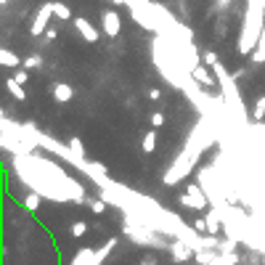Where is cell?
<instances>
[{
    "label": "cell",
    "mask_w": 265,
    "mask_h": 265,
    "mask_svg": "<svg viewBox=\"0 0 265 265\" xmlns=\"http://www.w3.org/2000/svg\"><path fill=\"white\" fill-rule=\"evenodd\" d=\"M262 114H265V96H260L257 104H255V109H252V117L255 119H262Z\"/></svg>",
    "instance_id": "cell-12"
},
{
    "label": "cell",
    "mask_w": 265,
    "mask_h": 265,
    "mask_svg": "<svg viewBox=\"0 0 265 265\" xmlns=\"http://www.w3.org/2000/svg\"><path fill=\"white\" fill-rule=\"evenodd\" d=\"M173 255H175V260H189L191 257V252L186 247H173Z\"/></svg>",
    "instance_id": "cell-13"
},
{
    "label": "cell",
    "mask_w": 265,
    "mask_h": 265,
    "mask_svg": "<svg viewBox=\"0 0 265 265\" xmlns=\"http://www.w3.org/2000/svg\"><path fill=\"white\" fill-rule=\"evenodd\" d=\"M13 80H16V83H27V80H29V74H27L24 69H19V72H16V77H13Z\"/></svg>",
    "instance_id": "cell-17"
},
{
    "label": "cell",
    "mask_w": 265,
    "mask_h": 265,
    "mask_svg": "<svg viewBox=\"0 0 265 265\" xmlns=\"http://www.w3.org/2000/svg\"><path fill=\"white\" fill-rule=\"evenodd\" d=\"M141 146H144V151H146V154H151L154 149H157V133H146Z\"/></svg>",
    "instance_id": "cell-7"
},
{
    "label": "cell",
    "mask_w": 265,
    "mask_h": 265,
    "mask_svg": "<svg viewBox=\"0 0 265 265\" xmlns=\"http://www.w3.org/2000/svg\"><path fill=\"white\" fill-rule=\"evenodd\" d=\"M24 207H27V210H37V207H40V196H37V194H27V196H24Z\"/></svg>",
    "instance_id": "cell-10"
},
{
    "label": "cell",
    "mask_w": 265,
    "mask_h": 265,
    "mask_svg": "<svg viewBox=\"0 0 265 265\" xmlns=\"http://www.w3.org/2000/svg\"><path fill=\"white\" fill-rule=\"evenodd\" d=\"M40 64V58L37 56H29V58H24V67H29V69H35Z\"/></svg>",
    "instance_id": "cell-15"
},
{
    "label": "cell",
    "mask_w": 265,
    "mask_h": 265,
    "mask_svg": "<svg viewBox=\"0 0 265 265\" xmlns=\"http://www.w3.org/2000/svg\"><path fill=\"white\" fill-rule=\"evenodd\" d=\"M72 96H74V88H72V85H67V83H56V85H53V98H56L58 104L72 101Z\"/></svg>",
    "instance_id": "cell-4"
},
{
    "label": "cell",
    "mask_w": 265,
    "mask_h": 265,
    "mask_svg": "<svg viewBox=\"0 0 265 265\" xmlns=\"http://www.w3.org/2000/svg\"><path fill=\"white\" fill-rule=\"evenodd\" d=\"M194 80H196V83H205V85H212V83H215L205 67H196V69H194Z\"/></svg>",
    "instance_id": "cell-6"
},
{
    "label": "cell",
    "mask_w": 265,
    "mask_h": 265,
    "mask_svg": "<svg viewBox=\"0 0 265 265\" xmlns=\"http://www.w3.org/2000/svg\"><path fill=\"white\" fill-rule=\"evenodd\" d=\"M53 16L56 19H61V22H69L72 19V11H69V6H64V3H58V0H53Z\"/></svg>",
    "instance_id": "cell-5"
},
{
    "label": "cell",
    "mask_w": 265,
    "mask_h": 265,
    "mask_svg": "<svg viewBox=\"0 0 265 265\" xmlns=\"http://www.w3.org/2000/svg\"><path fill=\"white\" fill-rule=\"evenodd\" d=\"M74 29L80 32V37L85 43H98V32H96V27H93L85 16H74Z\"/></svg>",
    "instance_id": "cell-2"
},
{
    "label": "cell",
    "mask_w": 265,
    "mask_h": 265,
    "mask_svg": "<svg viewBox=\"0 0 265 265\" xmlns=\"http://www.w3.org/2000/svg\"><path fill=\"white\" fill-rule=\"evenodd\" d=\"M101 24H104V32L109 37H117L119 35V29H122V19H119V13L114 8H106L101 13Z\"/></svg>",
    "instance_id": "cell-1"
},
{
    "label": "cell",
    "mask_w": 265,
    "mask_h": 265,
    "mask_svg": "<svg viewBox=\"0 0 265 265\" xmlns=\"http://www.w3.org/2000/svg\"><path fill=\"white\" fill-rule=\"evenodd\" d=\"M151 125H154V128H162V125H165V114H151Z\"/></svg>",
    "instance_id": "cell-14"
},
{
    "label": "cell",
    "mask_w": 265,
    "mask_h": 265,
    "mask_svg": "<svg viewBox=\"0 0 265 265\" xmlns=\"http://www.w3.org/2000/svg\"><path fill=\"white\" fill-rule=\"evenodd\" d=\"M22 83H16V80H8V90L13 93V98H19V101H24V90L19 88Z\"/></svg>",
    "instance_id": "cell-11"
},
{
    "label": "cell",
    "mask_w": 265,
    "mask_h": 265,
    "mask_svg": "<svg viewBox=\"0 0 265 265\" xmlns=\"http://www.w3.org/2000/svg\"><path fill=\"white\" fill-rule=\"evenodd\" d=\"M45 35H48V40H56V35H58V32H56L53 27H48V29H45Z\"/></svg>",
    "instance_id": "cell-19"
},
{
    "label": "cell",
    "mask_w": 265,
    "mask_h": 265,
    "mask_svg": "<svg viewBox=\"0 0 265 265\" xmlns=\"http://www.w3.org/2000/svg\"><path fill=\"white\" fill-rule=\"evenodd\" d=\"M144 265H154V262H151V260H144Z\"/></svg>",
    "instance_id": "cell-20"
},
{
    "label": "cell",
    "mask_w": 265,
    "mask_h": 265,
    "mask_svg": "<svg viewBox=\"0 0 265 265\" xmlns=\"http://www.w3.org/2000/svg\"><path fill=\"white\" fill-rule=\"evenodd\" d=\"M0 61H3V67H19V56L11 53V51H3V53H0Z\"/></svg>",
    "instance_id": "cell-8"
},
{
    "label": "cell",
    "mask_w": 265,
    "mask_h": 265,
    "mask_svg": "<svg viewBox=\"0 0 265 265\" xmlns=\"http://www.w3.org/2000/svg\"><path fill=\"white\" fill-rule=\"evenodd\" d=\"M51 13H53V6H51V3H45V6L37 11V16H35V22H32V37L43 35V29H45V24H48Z\"/></svg>",
    "instance_id": "cell-3"
},
{
    "label": "cell",
    "mask_w": 265,
    "mask_h": 265,
    "mask_svg": "<svg viewBox=\"0 0 265 265\" xmlns=\"http://www.w3.org/2000/svg\"><path fill=\"white\" fill-rule=\"evenodd\" d=\"M149 98H151V101H159V98H162V93H159L157 88H154V90L149 93Z\"/></svg>",
    "instance_id": "cell-18"
},
{
    "label": "cell",
    "mask_w": 265,
    "mask_h": 265,
    "mask_svg": "<svg viewBox=\"0 0 265 265\" xmlns=\"http://www.w3.org/2000/svg\"><path fill=\"white\" fill-rule=\"evenodd\" d=\"M69 233H72V236H85V233H88V223H83V220H77V223H72Z\"/></svg>",
    "instance_id": "cell-9"
},
{
    "label": "cell",
    "mask_w": 265,
    "mask_h": 265,
    "mask_svg": "<svg viewBox=\"0 0 265 265\" xmlns=\"http://www.w3.org/2000/svg\"><path fill=\"white\" fill-rule=\"evenodd\" d=\"M90 210H93V212H104L106 205H104V201H96V199H93V201H90Z\"/></svg>",
    "instance_id": "cell-16"
}]
</instances>
